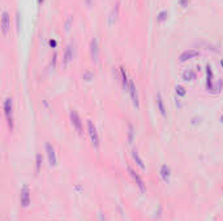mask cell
<instances>
[{
  "label": "cell",
  "mask_w": 223,
  "mask_h": 221,
  "mask_svg": "<svg viewBox=\"0 0 223 221\" xmlns=\"http://www.w3.org/2000/svg\"><path fill=\"white\" fill-rule=\"evenodd\" d=\"M4 114L7 117V121H8V126L9 129H13V105H12V99L8 98L4 100Z\"/></svg>",
  "instance_id": "6da1fadb"
},
{
  "label": "cell",
  "mask_w": 223,
  "mask_h": 221,
  "mask_svg": "<svg viewBox=\"0 0 223 221\" xmlns=\"http://www.w3.org/2000/svg\"><path fill=\"white\" fill-rule=\"evenodd\" d=\"M87 131H89V135H90V139H92V143L95 148L99 147V137H98V133H97V129L95 126L93 125V122L90 120H87Z\"/></svg>",
  "instance_id": "7a4b0ae2"
},
{
  "label": "cell",
  "mask_w": 223,
  "mask_h": 221,
  "mask_svg": "<svg viewBox=\"0 0 223 221\" xmlns=\"http://www.w3.org/2000/svg\"><path fill=\"white\" fill-rule=\"evenodd\" d=\"M71 122L73 125V127L78 131V134H82V122H81V118H80L78 113H77L74 109L71 111Z\"/></svg>",
  "instance_id": "3957f363"
},
{
  "label": "cell",
  "mask_w": 223,
  "mask_h": 221,
  "mask_svg": "<svg viewBox=\"0 0 223 221\" xmlns=\"http://www.w3.org/2000/svg\"><path fill=\"white\" fill-rule=\"evenodd\" d=\"M11 27V17H9V13L7 10H4L1 13V31H3L4 35H7Z\"/></svg>",
  "instance_id": "277c9868"
},
{
  "label": "cell",
  "mask_w": 223,
  "mask_h": 221,
  "mask_svg": "<svg viewBox=\"0 0 223 221\" xmlns=\"http://www.w3.org/2000/svg\"><path fill=\"white\" fill-rule=\"evenodd\" d=\"M129 94H131V98L132 101H133L134 107L136 108H140V101H138V95H137V90H136V86H134L133 79H129Z\"/></svg>",
  "instance_id": "5b68a950"
},
{
  "label": "cell",
  "mask_w": 223,
  "mask_h": 221,
  "mask_svg": "<svg viewBox=\"0 0 223 221\" xmlns=\"http://www.w3.org/2000/svg\"><path fill=\"white\" fill-rule=\"evenodd\" d=\"M20 200H21L22 207H28L30 204V190L28 186H24L20 192Z\"/></svg>",
  "instance_id": "8992f818"
},
{
  "label": "cell",
  "mask_w": 223,
  "mask_h": 221,
  "mask_svg": "<svg viewBox=\"0 0 223 221\" xmlns=\"http://www.w3.org/2000/svg\"><path fill=\"white\" fill-rule=\"evenodd\" d=\"M46 151H47V156H48V161H50V165H51V166L56 165V163H58V159H56L55 148H54L50 144V143H47V144H46Z\"/></svg>",
  "instance_id": "52a82bcc"
},
{
  "label": "cell",
  "mask_w": 223,
  "mask_h": 221,
  "mask_svg": "<svg viewBox=\"0 0 223 221\" xmlns=\"http://www.w3.org/2000/svg\"><path fill=\"white\" fill-rule=\"evenodd\" d=\"M200 52L196 51V49H187V51H184L183 53L180 55V61H187V60H191V59H194L196 56H198Z\"/></svg>",
  "instance_id": "ba28073f"
},
{
  "label": "cell",
  "mask_w": 223,
  "mask_h": 221,
  "mask_svg": "<svg viewBox=\"0 0 223 221\" xmlns=\"http://www.w3.org/2000/svg\"><path fill=\"white\" fill-rule=\"evenodd\" d=\"M128 170H129V173H131V176L133 177V179L136 181V183H137V186L140 187V190H141V192H145V185H144V181H142V178L138 176V174L136 173V172L133 170V169L131 168V166H128Z\"/></svg>",
  "instance_id": "9c48e42d"
},
{
  "label": "cell",
  "mask_w": 223,
  "mask_h": 221,
  "mask_svg": "<svg viewBox=\"0 0 223 221\" xmlns=\"http://www.w3.org/2000/svg\"><path fill=\"white\" fill-rule=\"evenodd\" d=\"M90 55H92L93 61H98V42L95 38L90 42Z\"/></svg>",
  "instance_id": "30bf717a"
},
{
  "label": "cell",
  "mask_w": 223,
  "mask_h": 221,
  "mask_svg": "<svg viewBox=\"0 0 223 221\" xmlns=\"http://www.w3.org/2000/svg\"><path fill=\"white\" fill-rule=\"evenodd\" d=\"M72 59H73V47H72V44H69V46L67 47L65 52H64V59H63V64H64V65L69 64V62L72 61Z\"/></svg>",
  "instance_id": "8fae6325"
},
{
  "label": "cell",
  "mask_w": 223,
  "mask_h": 221,
  "mask_svg": "<svg viewBox=\"0 0 223 221\" xmlns=\"http://www.w3.org/2000/svg\"><path fill=\"white\" fill-rule=\"evenodd\" d=\"M157 107H158V109H159L160 114H162V116H166V108H164V103H163V99H162L160 92L157 94Z\"/></svg>",
  "instance_id": "7c38bea8"
},
{
  "label": "cell",
  "mask_w": 223,
  "mask_h": 221,
  "mask_svg": "<svg viewBox=\"0 0 223 221\" xmlns=\"http://www.w3.org/2000/svg\"><path fill=\"white\" fill-rule=\"evenodd\" d=\"M120 74H121V82H123L124 90H129V78L127 75V72L124 68H120Z\"/></svg>",
  "instance_id": "4fadbf2b"
},
{
  "label": "cell",
  "mask_w": 223,
  "mask_h": 221,
  "mask_svg": "<svg viewBox=\"0 0 223 221\" xmlns=\"http://www.w3.org/2000/svg\"><path fill=\"white\" fill-rule=\"evenodd\" d=\"M170 176H171L170 168H168L167 165H162V168H160V177H162V179H163L164 182H168V179H170Z\"/></svg>",
  "instance_id": "5bb4252c"
},
{
  "label": "cell",
  "mask_w": 223,
  "mask_h": 221,
  "mask_svg": "<svg viewBox=\"0 0 223 221\" xmlns=\"http://www.w3.org/2000/svg\"><path fill=\"white\" fill-rule=\"evenodd\" d=\"M183 78L185 81H193V79H196V73L193 70H185L183 73Z\"/></svg>",
  "instance_id": "9a60e30c"
},
{
  "label": "cell",
  "mask_w": 223,
  "mask_h": 221,
  "mask_svg": "<svg viewBox=\"0 0 223 221\" xmlns=\"http://www.w3.org/2000/svg\"><path fill=\"white\" fill-rule=\"evenodd\" d=\"M132 155H133V159H134V161H136V163H137V165H138V166H140V168H141V169H145L144 161H142V159H141V157H140V156H138V152H137V151L134 150Z\"/></svg>",
  "instance_id": "2e32d148"
},
{
  "label": "cell",
  "mask_w": 223,
  "mask_h": 221,
  "mask_svg": "<svg viewBox=\"0 0 223 221\" xmlns=\"http://www.w3.org/2000/svg\"><path fill=\"white\" fill-rule=\"evenodd\" d=\"M42 161H43V157L41 153H37V156H35V172H39L41 170V166H42Z\"/></svg>",
  "instance_id": "e0dca14e"
},
{
  "label": "cell",
  "mask_w": 223,
  "mask_h": 221,
  "mask_svg": "<svg viewBox=\"0 0 223 221\" xmlns=\"http://www.w3.org/2000/svg\"><path fill=\"white\" fill-rule=\"evenodd\" d=\"M166 17H167V12L166 10H162V12L158 14V21H163L166 20Z\"/></svg>",
  "instance_id": "ac0fdd59"
},
{
  "label": "cell",
  "mask_w": 223,
  "mask_h": 221,
  "mask_svg": "<svg viewBox=\"0 0 223 221\" xmlns=\"http://www.w3.org/2000/svg\"><path fill=\"white\" fill-rule=\"evenodd\" d=\"M176 94H179V95H181V96L185 95V90H184V87L178 86V87H176Z\"/></svg>",
  "instance_id": "d6986e66"
},
{
  "label": "cell",
  "mask_w": 223,
  "mask_h": 221,
  "mask_svg": "<svg viewBox=\"0 0 223 221\" xmlns=\"http://www.w3.org/2000/svg\"><path fill=\"white\" fill-rule=\"evenodd\" d=\"M84 78H86V81H90L92 79V74H90V73H86V74L84 75Z\"/></svg>",
  "instance_id": "ffe728a7"
},
{
  "label": "cell",
  "mask_w": 223,
  "mask_h": 221,
  "mask_svg": "<svg viewBox=\"0 0 223 221\" xmlns=\"http://www.w3.org/2000/svg\"><path fill=\"white\" fill-rule=\"evenodd\" d=\"M50 46H54V47H55V46H56V42H55V40H50Z\"/></svg>",
  "instance_id": "44dd1931"
},
{
  "label": "cell",
  "mask_w": 223,
  "mask_h": 221,
  "mask_svg": "<svg viewBox=\"0 0 223 221\" xmlns=\"http://www.w3.org/2000/svg\"><path fill=\"white\" fill-rule=\"evenodd\" d=\"M42 1L43 0H38V4H42Z\"/></svg>",
  "instance_id": "7402d4cb"
},
{
  "label": "cell",
  "mask_w": 223,
  "mask_h": 221,
  "mask_svg": "<svg viewBox=\"0 0 223 221\" xmlns=\"http://www.w3.org/2000/svg\"><path fill=\"white\" fill-rule=\"evenodd\" d=\"M220 121H222V122H223V116H222V117H220Z\"/></svg>",
  "instance_id": "603a6c76"
}]
</instances>
